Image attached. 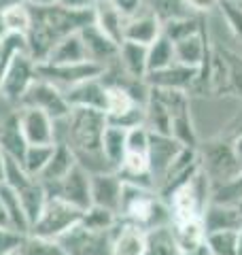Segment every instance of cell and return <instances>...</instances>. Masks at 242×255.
Wrapping results in <instances>:
<instances>
[{"instance_id":"cb8c5ba5","label":"cell","mask_w":242,"mask_h":255,"mask_svg":"<svg viewBox=\"0 0 242 255\" xmlns=\"http://www.w3.org/2000/svg\"><path fill=\"white\" fill-rule=\"evenodd\" d=\"M125 151H127V130L109 124L102 134V155L107 157L109 166L115 172L121 166V162H123Z\"/></svg>"},{"instance_id":"7a4b0ae2","label":"cell","mask_w":242,"mask_h":255,"mask_svg":"<svg viewBox=\"0 0 242 255\" xmlns=\"http://www.w3.org/2000/svg\"><path fill=\"white\" fill-rule=\"evenodd\" d=\"M119 219L138 226L144 232H151L155 228L170 226V209L155 189L123 183Z\"/></svg>"},{"instance_id":"f1b7e54d","label":"cell","mask_w":242,"mask_h":255,"mask_svg":"<svg viewBox=\"0 0 242 255\" xmlns=\"http://www.w3.org/2000/svg\"><path fill=\"white\" fill-rule=\"evenodd\" d=\"M179 243L172 234L170 226L155 228L147 232V247H144L142 255H179Z\"/></svg>"},{"instance_id":"ffe728a7","label":"cell","mask_w":242,"mask_h":255,"mask_svg":"<svg viewBox=\"0 0 242 255\" xmlns=\"http://www.w3.org/2000/svg\"><path fill=\"white\" fill-rule=\"evenodd\" d=\"M94 23L98 26L100 32H104L113 43L121 45L125 34V23L127 17L121 13L117 6H113L109 0H98L94 6Z\"/></svg>"},{"instance_id":"603a6c76","label":"cell","mask_w":242,"mask_h":255,"mask_svg":"<svg viewBox=\"0 0 242 255\" xmlns=\"http://www.w3.org/2000/svg\"><path fill=\"white\" fill-rule=\"evenodd\" d=\"M15 191H17L23 211H26V215H28L30 226H34V221L40 217V213H43V209H45L47 198H49L47 187L34 177V179H30L28 183H23V185L17 187Z\"/></svg>"},{"instance_id":"4dcf8cb0","label":"cell","mask_w":242,"mask_h":255,"mask_svg":"<svg viewBox=\"0 0 242 255\" xmlns=\"http://www.w3.org/2000/svg\"><path fill=\"white\" fill-rule=\"evenodd\" d=\"M53 147L55 145H28L26 153H23V159H21V166L26 168V172L38 179L40 172L45 170V166L49 164Z\"/></svg>"},{"instance_id":"7c38bea8","label":"cell","mask_w":242,"mask_h":255,"mask_svg":"<svg viewBox=\"0 0 242 255\" xmlns=\"http://www.w3.org/2000/svg\"><path fill=\"white\" fill-rule=\"evenodd\" d=\"M79 34H81V41H83L87 60L100 64L104 68H109L117 62L119 45L113 43L104 32H100L96 23H90V26H85L83 30H79Z\"/></svg>"},{"instance_id":"44dd1931","label":"cell","mask_w":242,"mask_h":255,"mask_svg":"<svg viewBox=\"0 0 242 255\" xmlns=\"http://www.w3.org/2000/svg\"><path fill=\"white\" fill-rule=\"evenodd\" d=\"M75 166H77V157L72 153V149L66 145V142H55L51 159H49V164L45 166V170L40 172L38 181L43 183L45 187H51L55 183H60Z\"/></svg>"},{"instance_id":"836d02e7","label":"cell","mask_w":242,"mask_h":255,"mask_svg":"<svg viewBox=\"0 0 242 255\" xmlns=\"http://www.w3.org/2000/svg\"><path fill=\"white\" fill-rule=\"evenodd\" d=\"M19 51H28V49H26V38H23V36L9 34L2 43H0V87H2L6 68H9L11 60H13Z\"/></svg>"},{"instance_id":"d6986e66","label":"cell","mask_w":242,"mask_h":255,"mask_svg":"<svg viewBox=\"0 0 242 255\" xmlns=\"http://www.w3.org/2000/svg\"><path fill=\"white\" fill-rule=\"evenodd\" d=\"M147 51L149 47L123 41L119 45V55H117L115 66L123 77L134 79V81H144L147 79Z\"/></svg>"},{"instance_id":"f546056e","label":"cell","mask_w":242,"mask_h":255,"mask_svg":"<svg viewBox=\"0 0 242 255\" xmlns=\"http://www.w3.org/2000/svg\"><path fill=\"white\" fill-rule=\"evenodd\" d=\"M0 15H2V21H4L9 34H17V36L26 38L28 30L32 26V9H30V4L11 6V9H4Z\"/></svg>"},{"instance_id":"ba28073f","label":"cell","mask_w":242,"mask_h":255,"mask_svg":"<svg viewBox=\"0 0 242 255\" xmlns=\"http://www.w3.org/2000/svg\"><path fill=\"white\" fill-rule=\"evenodd\" d=\"M64 255H111V232H94L79 223L55 241Z\"/></svg>"},{"instance_id":"5b68a950","label":"cell","mask_w":242,"mask_h":255,"mask_svg":"<svg viewBox=\"0 0 242 255\" xmlns=\"http://www.w3.org/2000/svg\"><path fill=\"white\" fill-rule=\"evenodd\" d=\"M36 73L38 77L51 81L53 85H58L60 90H70L79 83H85V81H92V79H100L107 68L96 64L92 60H85V62H77V64H36Z\"/></svg>"},{"instance_id":"1f68e13d","label":"cell","mask_w":242,"mask_h":255,"mask_svg":"<svg viewBox=\"0 0 242 255\" xmlns=\"http://www.w3.org/2000/svg\"><path fill=\"white\" fill-rule=\"evenodd\" d=\"M240 232H211V234H206L204 241L208 245V249H211V255H238Z\"/></svg>"},{"instance_id":"8992f818","label":"cell","mask_w":242,"mask_h":255,"mask_svg":"<svg viewBox=\"0 0 242 255\" xmlns=\"http://www.w3.org/2000/svg\"><path fill=\"white\" fill-rule=\"evenodd\" d=\"M36 77H38L36 62L30 58L28 51H19L11 60L9 68H6L2 87H0V96H2L9 105L19 109L23 96L30 90V85L36 81Z\"/></svg>"},{"instance_id":"7bdbcfd3","label":"cell","mask_w":242,"mask_h":255,"mask_svg":"<svg viewBox=\"0 0 242 255\" xmlns=\"http://www.w3.org/2000/svg\"><path fill=\"white\" fill-rule=\"evenodd\" d=\"M232 149H234V153H236V157L240 159V164H242V130L236 134V138L232 140Z\"/></svg>"},{"instance_id":"30bf717a","label":"cell","mask_w":242,"mask_h":255,"mask_svg":"<svg viewBox=\"0 0 242 255\" xmlns=\"http://www.w3.org/2000/svg\"><path fill=\"white\" fill-rule=\"evenodd\" d=\"M183 147L185 145H181V142L176 138H172V136L151 132V138H149V172H151V181H153L155 191L159 187L161 179L166 177L168 168H170L172 162L179 157Z\"/></svg>"},{"instance_id":"8fae6325","label":"cell","mask_w":242,"mask_h":255,"mask_svg":"<svg viewBox=\"0 0 242 255\" xmlns=\"http://www.w3.org/2000/svg\"><path fill=\"white\" fill-rule=\"evenodd\" d=\"M17 119L28 145H55V122L47 113L36 109L19 107Z\"/></svg>"},{"instance_id":"e575fe53","label":"cell","mask_w":242,"mask_h":255,"mask_svg":"<svg viewBox=\"0 0 242 255\" xmlns=\"http://www.w3.org/2000/svg\"><path fill=\"white\" fill-rule=\"evenodd\" d=\"M19 255H64V253L55 241H47V238L28 234L23 238V245L19 247Z\"/></svg>"},{"instance_id":"d6a6232c","label":"cell","mask_w":242,"mask_h":255,"mask_svg":"<svg viewBox=\"0 0 242 255\" xmlns=\"http://www.w3.org/2000/svg\"><path fill=\"white\" fill-rule=\"evenodd\" d=\"M85 228L94 230V232H113V228L119 223V215L111 213L107 209H100V206H90L83 213V219H81Z\"/></svg>"},{"instance_id":"c3c4849f","label":"cell","mask_w":242,"mask_h":255,"mask_svg":"<svg viewBox=\"0 0 242 255\" xmlns=\"http://www.w3.org/2000/svg\"><path fill=\"white\" fill-rule=\"evenodd\" d=\"M0 228H9V219H6V215H4L2 204H0Z\"/></svg>"},{"instance_id":"d4e9b609","label":"cell","mask_w":242,"mask_h":255,"mask_svg":"<svg viewBox=\"0 0 242 255\" xmlns=\"http://www.w3.org/2000/svg\"><path fill=\"white\" fill-rule=\"evenodd\" d=\"M28 149V142L21 134V128H19V119H17V111L6 119V124L2 126L0 130V151L6 155V157H13V159H23V153Z\"/></svg>"},{"instance_id":"e0dca14e","label":"cell","mask_w":242,"mask_h":255,"mask_svg":"<svg viewBox=\"0 0 242 255\" xmlns=\"http://www.w3.org/2000/svg\"><path fill=\"white\" fill-rule=\"evenodd\" d=\"M144 247H147V232L119 219L111 232V255H142Z\"/></svg>"},{"instance_id":"484cf974","label":"cell","mask_w":242,"mask_h":255,"mask_svg":"<svg viewBox=\"0 0 242 255\" xmlns=\"http://www.w3.org/2000/svg\"><path fill=\"white\" fill-rule=\"evenodd\" d=\"M144 9H149L153 15H155L161 23V28H164L166 23L198 15L187 4V0H144Z\"/></svg>"},{"instance_id":"52a82bcc","label":"cell","mask_w":242,"mask_h":255,"mask_svg":"<svg viewBox=\"0 0 242 255\" xmlns=\"http://www.w3.org/2000/svg\"><path fill=\"white\" fill-rule=\"evenodd\" d=\"M19 107L43 111L53 122H60V119H66L70 115V107L66 98H64V92L43 77H36V81L30 85V90L23 96Z\"/></svg>"},{"instance_id":"ac0fdd59","label":"cell","mask_w":242,"mask_h":255,"mask_svg":"<svg viewBox=\"0 0 242 255\" xmlns=\"http://www.w3.org/2000/svg\"><path fill=\"white\" fill-rule=\"evenodd\" d=\"M161 34H164V28H161L159 19L149 9H144V6H142L140 13H136L134 17L127 19L123 41H130V43H138V45L149 47V45L155 43Z\"/></svg>"},{"instance_id":"9c48e42d","label":"cell","mask_w":242,"mask_h":255,"mask_svg":"<svg viewBox=\"0 0 242 255\" xmlns=\"http://www.w3.org/2000/svg\"><path fill=\"white\" fill-rule=\"evenodd\" d=\"M47 194L58 196L81 211H87L92 206V174L77 164L60 183L47 187Z\"/></svg>"},{"instance_id":"2e32d148","label":"cell","mask_w":242,"mask_h":255,"mask_svg":"<svg viewBox=\"0 0 242 255\" xmlns=\"http://www.w3.org/2000/svg\"><path fill=\"white\" fill-rule=\"evenodd\" d=\"M64 98L70 109H98L104 113L107 111V83L102 77L79 83L70 90H64Z\"/></svg>"},{"instance_id":"bcb514c9","label":"cell","mask_w":242,"mask_h":255,"mask_svg":"<svg viewBox=\"0 0 242 255\" xmlns=\"http://www.w3.org/2000/svg\"><path fill=\"white\" fill-rule=\"evenodd\" d=\"M4 166H6V155L0 151V183H4Z\"/></svg>"},{"instance_id":"4316f807","label":"cell","mask_w":242,"mask_h":255,"mask_svg":"<svg viewBox=\"0 0 242 255\" xmlns=\"http://www.w3.org/2000/svg\"><path fill=\"white\" fill-rule=\"evenodd\" d=\"M85 60H87V53H85L83 41H81L79 32H75V34H68L55 43L45 64H77Z\"/></svg>"},{"instance_id":"ab89813d","label":"cell","mask_w":242,"mask_h":255,"mask_svg":"<svg viewBox=\"0 0 242 255\" xmlns=\"http://www.w3.org/2000/svg\"><path fill=\"white\" fill-rule=\"evenodd\" d=\"M187 4H189L198 15H204V13H208V11L217 9V6H219V0H187Z\"/></svg>"},{"instance_id":"5bb4252c","label":"cell","mask_w":242,"mask_h":255,"mask_svg":"<svg viewBox=\"0 0 242 255\" xmlns=\"http://www.w3.org/2000/svg\"><path fill=\"white\" fill-rule=\"evenodd\" d=\"M172 45H174L176 62L183 64V66H189V68H202L208 60V53H211L206 26L189 36L176 38V41H172Z\"/></svg>"},{"instance_id":"6da1fadb","label":"cell","mask_w":242,"mask_h":255,"mask_svg":"<svg viewBox=\"0 0 242 255\" xmlns=\"http://www.w3.org/2000/svg\"><path fill=\"white\" fill-rule=\"evenodd\" d=\"M30 9H32V26L26 34V49L36 64H43L49 58L51 49L60 38L75 34V32L94 23V9L70 11L60 4H51V6L30 4Z\"/></svg>"},{"instance_id":"f35d334b","label":"cell","mask_w":242,"mask_h":255,"mask_svg":"<svg viewBox=\"0 0 242 255\" xmlns=\"http://www.w3.org/2000/svg\"><path fill=\"white\" fill-rule=\"evenodd\" d=\"M98 0H58V4L70 11H92Z\"/></svg>"},{"instance_id":"74e56055","label":"cell","mask_w":242,"mask_h":255,"mask_svg":"<svg viewBox=\"0 0 242 255\" xmlns=\"http://www.w3.org/2000/svg\"><path fill=\"white\" fill-rule=\"evenodd\" d=\"M109 2L113 6H117V9L123 13L127 19L134 17L136 13H140L142 6H144V0H109Z\"/></svg>"},{"instance_id":"d590c367","label":"cell","mask_w":242,"mask_h":255,"mask_svg":"<svg viewBox=\"0 0 242 255\" xmlns=\"http://www.w3.org/2000/svg\"><path fill=\"white\" fill-rule=\"evenodd\" d=\"M225 60H228V94L242 98V55L225 49Z\"/></svg>"},{"instance_id":"60d3db41","label":"cell","mask_w":242,"mask_h":255,"mask_svg":"<svg viewBox=\"0 0 242 255\" xmlns=\"http://www.w3.org/2000/svg\"><path fill=\"white\" fill-rule=\"evenodd\" d=\"M15 111H17V107H13V105H9L2 96H0V130H2V126L6 124V119H9Z\"/></svg>"},{"instance_id":"ee69618b","label":"cell","mask_w":242,"mask_h":255,"mask_svg":"<svg viewBox=\"0 0 242 255\" xmlns=\"http://www.w3.org/2000/svg\"><path fill=\"white\" fill-rule=\"evenodd\" d=\"M21 4H30V0H0V13L11 6H21Z\"/></svg>"},{"instance_id":"681fc988","label":"cell","mask_w":242,"mask_h":255,"mask_svg":"<svg viewBox=\"0 0 242 255\" xmlns=\"http://www.w3.org/2000/svg\"><path fill=\"white\" fill-rule=\"evenodd\" d=\"M221 2H228L232 6H238V9H242V0H221Z\"/></svg>"},{"instance_id":"7dc6e473","label":"cell","mask_w":242,"mask_h":255,"mask_svg":"<svg viewBox=\"0 0 242 255\" xmlns=\"http://www.w3.org/2000/svg\"><path fill=\"white\" fill-rule=\"evenodd\" d=\"M6 36H9V32H6V26H4V21H2V15H0V43H2Z\"/></svg>"},{"instance_id":"277c9868","label":"cell","mask_w":242,"mask_h":255,"mask_svg":"<svg viewBox=\"0 0 242 255\" xmlns=\"http://www.w3.org/2000/svg\"><path fill=\"white\" fill-rule=\"evenodd\" d=\"M200 168L213 183V189H219L240 177L242 164L234 153L232 142H208L200 153Z\"/></svg>"},{"instance_id":"f907efd6","label":"cell","mask_w":242,"mask_h":255,"mask_svg":"<svg viewBox=\"0 0 242 255\" xmlns=\"http://www.w3.org/2000/svg\"><path fill=\"white\" fill-rule=\"evenodd\" d=\"M238 206H240V211H242V202H240V204H238Z\"/></svg>"},{"instance_id":"83f0119b","label":"cell","mask_w":242,"mask_h":255,"mask_svg":"<svg viewBox=\"0 0 242 255\" xmlns=\"http://www.w3.org/2000/svg\"><path fill=\"white\" fill-rule=\"evenodd\" d=\"M172 64H176L174 45L166 34H161L155 43L149 45V51H147V75L166 70V68H170Z\"/></svg>"},{"instance_id":"3957f363","label":"cell","mask_w":242,"mask_h":255,"mask_svg":"<svg viewBox=\"0 0 242 255\" xmlns=\"http://www.w3.org/2000/svg\"><path fill=\"white\" fill-rule=\"evenodd\" d=\"M83 213L85 211L77 209V206H72L70 202L62 200V198L49 196L40 217L32 226L30 234L47 238V241H58L66 232H70L72 228L79 226L81 219H83Z\"/></svg>"},{"instance_id":"7402d4cb","label":"cell","mask_w":242,"mask_h":255,"mask_svg":"<svg viewBox=\"0 0 242 255\" xmlns=\"http://www.w3.org/2000/svg\"><path fill=\"white\" fill-rule=\"evenodd\" d=\"M0 204H2L4 215H6V219H9V228L15 230V232L23 234V236H28L30 230H32L30 221H28V215H26V211H23L17 191H15L13 187H9L6 183H0Z\"/></svg>"},{"instance_id":"8d00e7d4","label":"cell","mask_w":242,"mask_h":255,"mask_svg":"<svg viewBox=\"0 0 242 255\" xmlns=\"http://www.w3.org/2000/svg\"><path fill=\"white\" fill-rule=\"evenodd\" d=\"M23 234L15 232L11 228H0V255H13L23 245Z\"/></svg>"},{"instance_id":"9a60e30c","label":"cell","mask_w":242,"mask_h":255,"mask_svg":"<svg viewBox=\"0 0 242 255\" xmlns=\"http://www.w3.org/2000/svg\"><path fill=\"white\" fill-rule=\"evenodd\" d=\"M206 234L211 232H240L242 230V211L238 204L211 202L202 215Z\"/></svg>"},{"instance_id":"b9f144b4","label":"cell","mask_w":242,"mask_h":255,"mask_svg":"<svg viewBox=\"0 0 242 255\" xmlns=\"http://www.w3.org/2000/svg\"><path fill=\"white\" fill-rule=\"evenodd\" d=\"M179 255H211V249H208V245L204 241V243H200L196 247H191V249H181Z\"/></svg>"},{"instance_id":"4fadbf2b","label":"cell","mask_w":242,"mask_h":255,"mask_svg":"<svg viewBox=\"0 0 242 255\" xmlns=\"http://www.w3.org/2000/svg\"><path fill=\"white\" fill-rule=\"evenodd\" d=\"M121 194H123V181L115 170L92 174V206H100L119 215Z\"/></svg>"},{"instance_id":"f6af8a7d","label":"cell","mask_w":242,"mask_h":255,"mask_svg":"<svg viewBox=\"0 0 242 255\" xmlns=\"http://www.w3.org/2000/svg\"><path fill=\"white\" fill-rule=\"evenodd\" d=\"M32 6H51V4H58V0H30Z\"/></svg>"}]
</instances>
